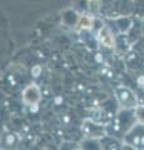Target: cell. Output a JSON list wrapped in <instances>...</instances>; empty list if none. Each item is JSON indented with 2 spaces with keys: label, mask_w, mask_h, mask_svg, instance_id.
<instances>
[{
  "label": "cell",
  "mask_w": 144,
  "mask_h": 150,
  "mask_svg": "<svg viewBox=\"0 0 144 150\" xmlns=\"http://www.w3.org/2000/svg\"><path fill=\"white\" fill-rule=\"evenodd\" d=\"M138 83H139V85H140V86L144 89V76H140V78H139Z\"/></svg>",
  "instance_id": "cell-8"
},
{
  "label": "cell",
  "mask_w": 144,
  "mask_h": 150,
  "mask_svg": "<svg viewBox=\"0 0 144 150\" xmlns=\"http://www.w3.org/2000/svg\"><path fill=\"white\" fill-rule=\"evenodd\" d=\"M98 36H99L100 43L104 46H106V48H113L114 46V36H113V34L110 33V30L108 29V28H105V26L101 28Z\"/></svg>",
  "instance_id": "cell-4"
},
{
  "label": "cell",
  "mask_w": 144,
  "mask_h": 150,
  "mask_svg": "<svg viewBox=\"0 0 144 150\" xmlns=\"http://www.w3.org/2000/svg\"><path fill=\"white\" fill-rule=\"evenodd\" d=\"M134 115H135V119L138 120V123L144 126V105H138L134 109Z\"/></svg>",
  "instance_id": "cell-5"
},
{
  "label": "cell",
  "mask_w": 144,
  "mask_h": 150,
  "mask_svg": "<svg viewBox=\"0 0 144 150\" xmlns=\"http://www.w3.org/2000/svg\"><path fill=\"white\" fill-rule=\"evenodd\" d=\"M122 150H137V149L134 148L133 145H131V144H124L123 148H122Z\"/></svg>",
  "instance_id": "cell-7"
},
{
  "label": "cell",
  "mask_w": 144,
  "mask_h": 150,
  "mask_svg": "<svg viewBox=\"0 0 144 150\" xmlns=\"http://www.w3.org/2000/svg\"><path fill=\"white\" fill-rule=\"evenodd\" d=\"M41 99V94H40V90L39 88L31 84V85L26 86L23 91V101L25 103L26 105H38V103L40 101Z\"/></svg>",
  "instance_id": "cell-3"
},
{
  "label": "cell",
  "mask_w": 144,
  "mask_h": 150,
  "mask_svg": "<svg viewBox=\"0 0 144 150\" xmlns=\"http://www.w3.org/2000/svg\"><path fill=\"white\" fill-rule=\"evenodd\" d=\"M115 96L119 105L123 109H135L138 106V99L131 89L127 86H119L115 90Z\"/></svg>",
  "instance_id": "cell-1"
},
{
  "label": "cell",
  "mask_w": 144,
  "mask_h": 150,
  "mask_svg": "<svg viewBox=\"0 0 144 150\" xmlns=\"http://www.w3.org/2000/svg\"><path fill=\"white\" fill-rule=\"evenodd\" d=\"M82 130L85 134L87 138H92V139L101 138L105 135V130L103 128V125L95 124L92 120H85L82 125Z\"/></svg>",
  "instance_id": "cell-2"
},
{
  "label": "cell",
  "mask_w": 144,
  "mask_h": 150,
  "mask_svg": "<svg viewBox=\"0 0 144 150\" xmlns=\"http://www.w3.org/2000/svg\"><path fill=\"white\" fill-rule=\"evenodd\" d=\"M79 25H80L83 29H89V28H92V25H93V19L89 15H83L80 18Z\"/></svg>",
  "instance_id": "cell-6"
},
{
  "label": "cell",
  "mask_w": 144,
  "mask_h": 150,
  "mask_svg": "<svg viewBox=\"0 0 144 150\" xmlns=\"http://www.w3.org/2000/svg\"><path fill=\"white\" fill-rule=\"evenodd\" d=\"M31 73H34V74H35L34 76H38V73H39V68H36L35 70H31Z\"/></svg>",
  "instance_id": "cell-9"
}]
</instances>
